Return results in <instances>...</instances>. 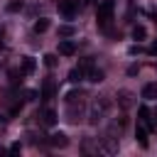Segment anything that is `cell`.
Segmentation results:
<instances>
[{
  "mask_svg": "<svg viewBox=\"0 0 157 157\" xmlns=\"http://www.w3.org/2000/svg\"><path fill=\"white\" fill-rule=\"evenodd\" d=\"M110 113V98L108 96H98L93 103H91V110H88V123L91 125H98L105 115Z\"/></svg>",
  "mask_w": 157,
  "mask_h": 157,
  "instance_id": "obj_1",
  "label": "cell"
},
{
  "mask_svg": "<svg viewBox=\"0 0 157 157\" xmlns=\"http://www.w3.org/2000/svg\"><path fill=\"white\" fill-rule=\"evenodd\" d=\"M113 10H115L113 0H105V2L98 5V10H96V20H98L101 27H108V25H110V20H113Z\"/></svg>",
  "mask_w": 157,
  "mask_h": 157,
  "instance_id": "obj_2",
  "label": "cell"
},
{
  "mask_svg": "<svg viewBox=\"0 0 157 157\" xmlns=\"http://www.w3.org/2000/svg\"><path fill=\"white\" fill-rule=\"evenodd\" d=\"M81 118H83V98L66 101V120L69 123H78Z\"/></svg>",
  "mask_w": 157,
  "mask_h": 157,
  "instance_id": "obj_3",
  "label": "cell"
},
{
  "mask_svg": "<svg viewBox=\"0 0 157 157\" xmlns=\"http://www.w3.org/2000/svg\"><path fill=\"white\" fill-rule=\"evenodd\" d=\"M56 7L66 20H74L78 12V0H56Z\"/></svg>",
  "mask_w": 157,
  "mask_h": 157,
  "instance_id": "obj_4",
  "label": "cell"
},
{
  "mask_svg": "<svg viewBox=\"0 0 157 157\" xmlns=\"http://www.w3.org/2000/svg\"><path fill=\"white\" fill-rule=\"evenodd\" d=\"M118 105H120L123 110L132 108V105H135V93L128 91V88H120V91H118Z\"/></svg>",
  "mask_w": 157,
  "mask_h": 157,
  "instance_id": "obj_5",
  "label": "cell"
},
{
  "mask_svg": "<svg viewBox=\"0 0 157 157\" xmlns=\"http://www.w3.org/2000/svg\"><path fill=\"white\" fill-rule=\"evenodd\" d=\"M37 118H42V123H44L47 128L56 125V120H59V118H56V110H54V108H44V110H39V113H37Z\"/></svg>",
  "mask_w": 157,
  "mask_h": 157,
  "instance_id": "obj_6",
  "label": "cell"
},
{
  "mask_svg": "<svg viewBox=\"0 0 157 157\" xmlns=\"http://www.w3.org/2000/svg\"><path fill=\"white\" fill-rule=\"evenodd\" d=\"M56 96V83H54V78H44V83H42V98L44 101H52Z\"/></svg>",
  "mask_w": 157,
  "mask_h": 157,
  "instance_id": "obj_7",
  "label": "cell"
},
{
  "mask_svg": "<svg viewBox=\"0 0 157 157\" xmlns=\"http://www.w3.org/2000/svg\"><path fill=\"white\" fill-rule=\"evenodd\" d=\"M34 69H37V61H34L32 56H22V59H20V71H22L25 76H32Z\"/></svg>",
  "mask_w": 157,
  "mask_h": 157,
  "instance_id": "obj_8",
  "label": "cell"
},
{
  "mask_svg": "<svg viewBox=\"0 0 157 157\" xmlns=\"http://www.w3.org/2000/svg\"><path fill=\"white\" fill-rule=\"evenodd\" d=\"M59 54L61 56H74L76 54V44L71 39H59Z\"/></svg>",
  "mask_w": 157,
  "mask_h": 157,
  "instance_id": "obj_9",
  "label": "cell"
},
{
  "mask_svg": "<svg viewBox=\"0 0 157 157\" xmlns=\"http://www.w3.org/2000/svg\"><path fill=\"white\" fill-rule=\"evenodd\" d=\"M49 145L52 147H66L69 145V137L64 132H54V135H49Z\"/></svg>",
  "mask_w": 157,
  "mask_h": 157,
  "instance_id": "obj_10",
  "label": "cell"
},
{
  "mask_svg": "<svg viewBox=\"0 0 157 157\" xmlns=\"http://www.w3.org/2000/svg\"><path fill=\"white\" fill-rule=\"evenodd\" d=\"M56 34H59V39H69V37L76 34V27H74V25H59Z\"/></svg>",
  "mask_w": 157,
  "mask_h": 157,
  "instance_id": "obj_11",
  "label": "cell"
},
{
  "mask_svg": "<svg viewBox=\"0 0 157 157\" xmlns=\"http://www.w3.org/2000/svg\"><path fill=\"white\" fill-rule=\"evenodd\" d=\"M142 98L145 101H155L157 98V83H145L142 86Z\"/></svg>",
  "mask_w": 157,
  "mask_h": 157,
  "instance_id": "obj_12",
  "label": "cell"
},
{
  "mask_svg": "<svg viewBox=\"0 0 157 157\" xmlns=\"http://www.w3.org/2000/svg\"><path fill=\"white\" fill-rule=\"evenodd\" d=\"M83 78H86V71H83L81 66H74V69L69 71V81H71V83H78V81H83Z\"/></svg>",
  "mask_w": 157,
  "mask_h": 157,
  "instance_id": "obj_13",
  "label": "cell"
},
{
  "mask_svg": "<svg viewBox=\"0 0 157 157\" xmlns=\"http://www.w3.org/2000/svg\"><path fill=\"white\" fill-rule=\"evenodd\" d=\"M86 76H88V81H93V83H101V81H103V76H105V74H103V71H101V69H96V66H91V69H88V71H86Z\"/></svg>",
  "mask_w": 157,
  "mask_h": 157,
  "instance_id": "obj_14",
  "label": "cell"
},
{
  "mask_svg": "<svg viewBox=\"0 0 157 157\" xmlns=\"http://www.w3.org/2000/svg\"><path fill=\"white\" fill-rule=\"evenodd\" d=\"M7 78H10V83H12V86H17V83H22L25 74H22L20 69H7Z\"/></svg>",
  "mask_w": 157,
  "mask_h": 157,
  "instance_id": "obj_15",
  "label": "cell"
},
{
  "mask_svg": "<svg viewBox=\"0 0 157 157\" xmlns=\"http://www.w3.org/2000/svg\"><path fill=\"white\" fill-rule=\"evenodd\" d=\"M49 25H52V22H49L47 17H39V20L34 22V32H37V34H44V32L49 29Z\"/></svg>",
  "mask_w": 157,
  "mask_h": 157,
  "instance_id": "obj_16",
  "label": "cell"
},
{
  "mask_svg": "<svg viewBox=\"0 0 157 157\" xmlns=\"http://www.w3.org/2000/svg\"><path fill=\"white\" fill-rule=\"evenodd\" d=\"M145 37H147V27H145V25H135V27H132V39L140 42V39H145Z\"/></svg>",
  "mask_w": 157,
  "mask_h": 157,
  "instance_id": "obj_17",
  "label": "cell"
},
{
  "mask_svg": "<svg viewBox=\"0 0 157 157\" xmlns=\"http://www.w3.org/2000/svg\"><path fill=\"white\" fill-rule=\"evenodd\" d=\"M135 140L140 142V147H147V128H137L135 130Z\"/></svg>",
  "mask_w": 157,
  "mask_h": 157,
  "instance_id": "obj_18",
  "label": "cell"
},
{
  "mask_svg": "<svg viewBox=\"0 0 157 157\" xmlns=\"http://www.w3.org/2000/svg\"><path fill=\"white\" fill-rule=\"evenodd\" d=\"M25 7V0H10L7 2V12H20Z\"/></svg>",
  "mask_w": 157,
  "mask_h": 157,
  "instance_id": "obj_19",
  "label": "cell"
},
{
  "mask_svg": "<svg viewBox=\"0 0 157 157\" xmlns=\"http://www.w3.org/2000/svg\"><path fill=\"white\" fill-rule=\"evenodd\" d=\"M44 64H47L49 69H54V66L59 64V56H56V54H44Z\"/></svg>",
  "mask_w": 157,
  "mask_h": 157,
  "instance_id": "obj_20",
  "label": "cell"
},
{
  "mask_svg": "<svg viewBox=\"0 0 157 157\" xmlns=\"http://www.w3.org/2000/svg\"><path fill=\"white\" fill-rule=\"evenodd\" d=\"M76 98H86V93H83V91H78V88H74V91H69V93H66V101H76Z\"/></svg>",
  "mask_w": 157,
  "mask_h": 157,
  "instance_id": "obj_21",
  "label": "cell"
},
{
  "mask_svg": "<svg viewBox=\"0 0 157 157\" xmlns=\"http://www.w3.org/2000/svg\"><path fill=\"white\" fill-rule=\"evenodd\" d=\"M137 115H140V120H150V108L147 105H140L137 108Z\"/></svg>",
  "mask_w": 157,
  "mask_h": 157,
  "instance_id": "obj_22",
  "label": "cell"
},
{
  "mask_svg": "<svg viewBox=\"0 0 157 157\" xmlns=\"http://www.w3.org/2000/svg\"><path fill=\"white\" fill-rule=\"evenodd\" d=\"M147 54H150V56H157V39H155V42L147 47Z\"/></svg>",
  "mask_w": 157,
  "mask_h": 157,
  "instance_id": "obj_23",
  "label": "cell"
},
{
  "mask_svg": "<svg viewBox=\"0 0 157 157\" xmlns=\"http://www.w3.org/2000/svg\"><path fill=\"white\" fill-rule=\"evenodd\" d=\"M25 98L27 101H37V91H25Z\"/></svg>",
  "mask_w": 157,
  "mask_h": 157,
  "instance_id": "obj_24",
  "label": "cell"
},
{
  "mask_svg": "<svg viewBox=\"0 0 157 157\" xmlns=\"http://www.w3.org/2000/svg\"><path fill=\"white\" fill-rule=\"evenodd\" d=\"M137 71H140V66H137V64H132V66H128V74H130V76H135Z\"/></svg>",
  "mask_w": 157,
  "mask_h": 157,
  "instance_id": "obj_25",
  "label": "cell"
},
{
  "mask_svg": "<svg viewBox=\"0 0 157 157\" xmlns=\"http://www.w3.org/2000/svg\"><path fill=\"white\" fill-rule=\"evenodd\" d=\"M20 150H22L20 142H12V145H10V152H20Z\"/></svg>",
  "mask_w": 157,
  "mask_h": 157,
  "instance_id": "obj_26",
  "label": "cell"
},
{
  "mask_svg": "<svg viewBox=\"0 0 157 157\" xmlns=\"http://www.w3.org/2000/svg\"><path fill=\"white\" fill-rule=\"evenodd\" d=\"M150 115H152V123H155V125H157V108H155V110H152V113H150Z\"/></svg>",
  "mask_w": 157,
  "mask_h": 157,
  "instance_id": "obj_27",
  "label": "cell"
},
{
  "mask_svg": "<svg viewBox=\"0 0 157 157\" xmlns=\"http://www.w3.org/2000/svg\"><path fill=\"white\" fill-rule=\"evenodd\" d=\"M2 125H5V118H2V115H0V128H2Z\"/></svg>",
  "mask_w": 157,
  "mask_h": 157,
  "instance_id": "obj_28",
  "label": "cell"
}]
</instances>
